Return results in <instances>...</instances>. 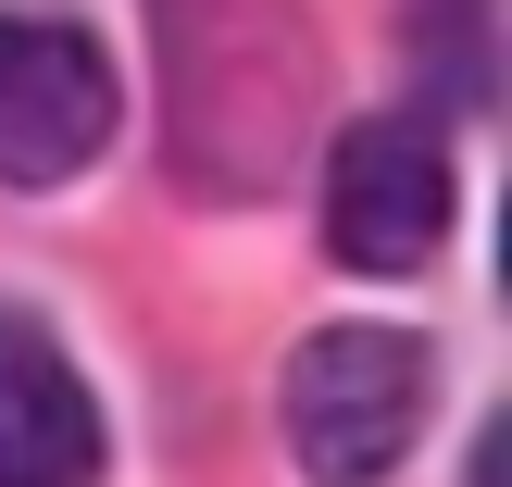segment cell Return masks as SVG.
<instances>
[{
	"instance_id": "obj_1",
	"label": "cell",
	"mask_w": 512,
	"mask_h": 487,
	"mask_svg": "<svg viewBox=\"0 0 512 487\" xmlns=\"http://www.w3.org/2000/svg\"><path fill=\"white\" fill-rule=\"evenodd\" d=\"M163 50V138L188 188H275L313 138V25L300 0H150Z\"/></svg>"
},
{
	"instance_id": "obj_2",
	"label": "cell",
	"mask_w": 512,
	"mask_h": 487,
	"mask_svg": "<svg viewBox=\"0 0 512 487\" xmlns=\"http://www.w3.org/2000/svg\"><path fill=\"white\" fill-rule=\"evenodd\" d=\"M275 413L313 487H375L425 438V338L400 325H313L275 375Z\"/></svg>"
},
{
	"instance_id": "obj_3",
	"label": "cell",
	"mask_w": 512,
	"mask_h": 487,
	"mask_svg": "<svg viewBox=\"0 0 512 487\" xmlns=\"http://www.w3.org/2000/svg\"><path fill=\"white\" fill-rule=\"evenodd\" d=\"M450 238V150L425 113H363L325 150V250L350 275H413Z\"/></svg>"
},
{
	"instance_id": "obj_4",
	"label": "cell",
	"mask_w": 512,
	"mask_h": 487,
	"mask_svg": "<svg viewBox=\"0 0 512 487\" xmlns=\"http://www.w3.org/2000/svg\"><path fill=\"white\" fill-rule=\"evenodd\" d=\"M113 138V63L88 25L0 13V188H63Z\"/></svg>"
},
{
	"instance_id": "obj_5",
	"label": "cell",
	"mask_w": 512,
	"mask_h": 487,
	"mask_svg": "<svg viewBox=\"0 0 512 487\" xmlns=\"http://www.w3.org/2000/svg\"><path fill=\"white\" fill-rule=\"evenodd\" d=\"M0 487H100V400L38 313H0Z\"/></svg>"
}]
</instances>
